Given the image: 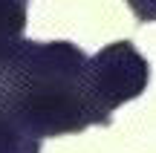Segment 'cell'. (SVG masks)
<instances>
[{
    "label": "cell",
    "instance_id": "obj_1",
    "mask_svg": "<svg viewBox=\"0 0 156 153\" xmlns=\"http://www.w3.org/2000/svg\"><path fill=\"white\" fill-rule=\"evenodd\" d=\"M87 55L69 40H17L0 52V110L35 142L104 124L84 90Z\"/></svg>",
    "mask_w": 156,
    "mask_h": 153
},
{
    "label": "cell",
    "instance_id": "obj_2",
    "mask_svg": "<svg viewBox=\"0 0 156 153\" xmlns=\"http://www.w3.org/2000/svg\"><path fill=\"white\" fill-rule=\"evenodd\" d=\"M151 81V67L130 40H116L87 58L84 67V90L95 116L110 124V113L124 101H133L145 92Z\"/></svg>",
    "mask_w": 156,
    "mask_h": 153
},
{
    "label": "cell",
    "instance_id": "obj_3",
    "mask_svg": "<svg viewBox=\"0 0 156 153\" xmlns=\"http://www.w3.org/2000/svg\"><path fill=\"white\" fill-rule=\"evenodd\" d=\"M26 3L29 0H0V52L20 40L26 26Z\"/></svg>",
    "mask_w": 156,
    "mask_h": 153
},
{
    "label": "cell",
    "instance_id": "obj_4",
    "mask_svg": "<svg viewBox=\"0 0 156 153\" xmlns=\"http://www.w3.org/2000/svg\"><path fill=\"white\" fill-rule=\"evenodd\" d=\"M41 142L29 139L9 116L0 110V153H38Z\"/></svg>",
    "mask_w": 156,
    "mask_h": 153
},
{
    "label": "cell",
    "instance_id": "obj_5",
    "mask_svg": "<svg viewBox=\"0 0 156 153\" xmlns=\"http://www.w3.org/2000/svg\"><path fill=\"white\" fill-rule=\"evenodd\" d=\"M127 6L142 23H153L156 20V0H127Z\"/></svg>",
    "mask_w": 156,
    "mask_h": 153
}]
</instances>
